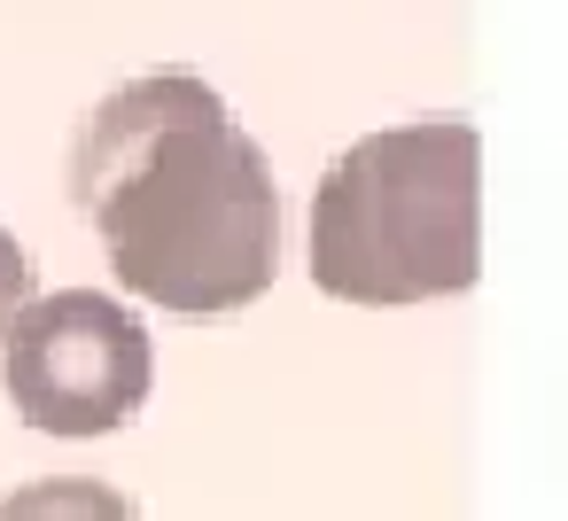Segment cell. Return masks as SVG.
Segmentation results:
<instances>
[{"mask_svg": "<svg viewBox=\"0 0 568 521\" xmlns=\"http://www.w3.org/2000/svg\"><path fill=\"white\" fill-rule=\"evenodd\" d=\"M71 195L110 242V273L187 319L242 311L281 273V187L219 86L156 71L118 86L79 149Z\"/></svg>", "mask_w": 568, "mask_h": 521, "instance_id": "1", "label": "cell"}, {"mask_svg": "<svg viewBox=\"0 0 568 521\" xmlns=\"http://www.w3.org/2000/svg\"><path fill=\"white\" fill-rule=\"evenodd\" d=\"M483 273V141L420 118L343 149L312 195V280L343 304H428Z\"/></svg>", "mask_w": 568, "mask_h": 521, "instance_id": "2", "label": "cell"}, {"mask_svg": "<svg viewBox=\"0 0 568 521\" xmlns=\"http://www.w3.org/2000/svg\"><path fill=\"white\" fill-rule=\"evenodd\" d=\"M156 350L149 327L102 288L32 296L0 343V389L40 436H110L149 405Z\"/></svg>", "mask_w": 568, "mask_h": 521, "instance_id": "3", "label": "cell"}, {"mask_svg": "<svg viewBox=\"0 0 568 521\" xmlns=\"http://www.w3.org/2000/svg\"><path fill=\"white\" fill-rule=\"evenodd\" d=\"M0 521H141L125 490L94 482V474H48L0 498Z\"/></svg>", "mask_w": 568, "mask_h": 521, "instance_id": "4", "label": "cell"}, {"mask_svg": "<svg viewBox=\"0 0 568 521\" xmlns=\"http://www.w3.org/2000/svg\"><path fill=\"white\" fill-rule=\"evenodd\" d=\"M24 304H32V257H24V242H17L9 226H0V343L17 335Z\"/></svg>", "mask_w": 568, "mask_h": 521, "instance_id": "5", "label": "cell"}]
</instances>
